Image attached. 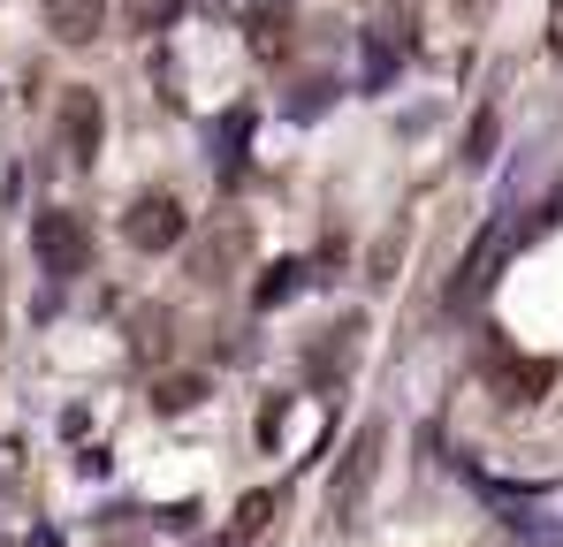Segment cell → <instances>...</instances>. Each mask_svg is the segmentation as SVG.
Here are the masks:
<instances>
[{"mask_svg":"<svg viewBox=\"0 0 563 547\" xmlns=\"http://www.w3.org/2000/svg\"><path fill=\"white\" fill-rule=\"evenodd\" d=\"M31 259L46 274H85V259H92V236H85V221L77 213H31Z\"/></svg>","mask_w":563,"mask_h":547,"instance_id":"cell-1","label":"cell"},{"mask_svg":"<svg viewBox=\"0 0 563 547\" xmlns=\"http://www.w3.org/2000/svg\"><path fill=\"white\" fill-rule=\"evenodd\" d=\"M184 205H176V198H137V205H130V244H137V252H168V244H184Z\"/></svg>","mask_w":563,"mask_h":547,"instance_id":"cell-2","label":"cell"},{"mask_svg":"<svg viewBox=\"0 0 563 547\" xmlns=\"http://www.w3.org/2000/svg\"><path fill=\"white\" fill-rule=\"evenodd\" d=\"M374 471H380V426H366V434L351 442V456H343V479H335V494H328L343 525H351V510H358V494L374 487Z\"/></svg>","mask_w":563,"mask_h":547,"instance_id":"cell-3","label":"cell"},{"mask_svg":"<svg viewBox=\"0 0 563 547\" xmlns=\"http://www.w3.org/2000/svg\"><path fill=\"white\" fill-rule=\"evenodd\" d=\"M46 31L62 46H92L99 31H107V8L99 0H46Z\"/></svg>","mask_w":563,"mask_h":547,"instance_id":"cell-4","label":"cell"},{"mask_svg":"<svg viewBox=\"0 0 563 547\" xmlns=\"http://www.w3.org/2000/svg\"><path fill=\"white\" fill-rule=\"evenodd\" d=\"M99 130H107L99 99H92V91H69V107H62V137H69V160H92V153H99Z\"/></svg>","mask_w":563,"mask_h":547,"instance_id":"cell-5","label":"cell"},{"mask_svg":"<svg viewBox=\"0 0 563 547\" xmlns=\"http://www.w3.org/2000/svg\"><path fill=\"white\" fill-rule=\"evenodd\" d=\"M503 244H510V228H487L479 244H472V259H465V274L450 281V304H472L487 281H495V259H503Z\"/></svg>","mask_w":563,"mask_h":547,"instance_id":"cell-6","label":"cell"},{"mask_svg":"<svg viewBox=\"0 0 563 547\" xmlns=\"http://www.w3.org/2000/svg\"><path fill=\"white\" fill-rule=\"evenodd\" d=\"M549 380H556L549 365H510V372H503V395H510V403H533Z\"/></svg>","mask_w":563,"mask_h":547,"instance_id":"cell-7","label":"cell"},{"mask_svg":"<svg viewBox=\"0 0 563 547\" xmlns=\"http://www.w3.org/2000/svg\"><path fill=\"white\" fill-rule=\"evenodd\" d=\"M267 525H275V494H244V510H236V547L260 540Z\"/></svg>","mask_w":563,"mask_h":547,"instance_id":"cell-8","label":"cell"},{"mask_svg":"<svg viewBox=\"0 0 563 547\" xmlns=\"http://www.w3.org/2000/svg\"><path fill=\"white\" fill-rule=\"evenodd\" d=\"M495 137H503V122H495V114H479V122H472V137H465V160H472V168H487V160H495Z\"/></svg>","mask_w":563,"mask_h":547,"instance_id":"cell-9","label":"cell"},{"mask_svg":"<svg viewBox=\"0 0 563 547\" xmlns=\"http://www.w3.org/2000/svg\"><path fill=\"white\" fill-rule=\"evenodd\" d=\"M297 274H305V267H297V259H282V267L267 274V281H260V304H282V297L297 289Z\"/></svg>","mask_w":563,"mask_h":547,"instance_id":"cell-10","label":"cell"},{"mask_svg":"<svg viewBox=\"0 0 563 547\" xmlns=\"http://www.w3.org/2000/svg\"><path fill=\"white\" fill-rule=\"evenodd\" d=\"M198 395H206V380H168V388H161V411H190Z\"/></svg>","mask_w":563,"mask_h":547,"instance_id":"cell-11","label":"cell"},{"mask_svg":"<svg viewBox=\"0 0 563 547\" xmlns=\"http://www.w3.org/2000/svg\"><path fill=\"white\" fill-rule=\"evenodd\" d=\"M549 54H563V0L549 8Z\"/></svg>","mask_w":563,"mask_h":547,"instance_id":"cell-12","label":"cell"},{"mask_svg":"<svg viewBox=\"0 0 563 547\" xmlns=\"http://www.w3.org/2000/svg\"><path fill=\"white\" fill-rule=\"evenodd\" d=\"M176 8H184V0H145V15H161V23H168Z\"/></svg>","mask_w":563,"mask_h":547,"instance_id":"cell-13","label":"cell"}]
</instances>
